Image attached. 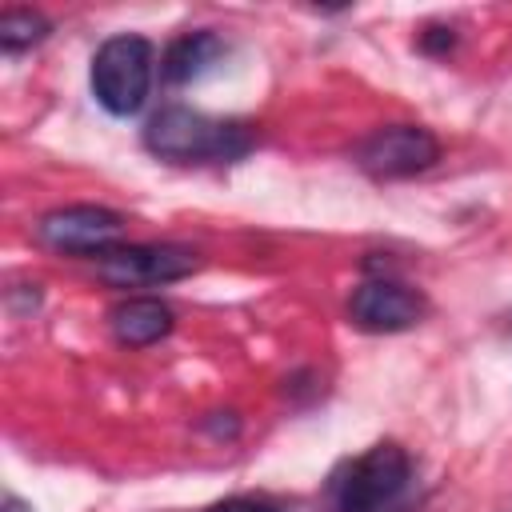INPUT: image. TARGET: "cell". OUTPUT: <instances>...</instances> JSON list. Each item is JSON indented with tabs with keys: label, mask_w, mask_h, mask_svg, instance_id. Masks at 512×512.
Segmentation results:
<instances>
[{
	"label": "cell",
	"mask_w": 512,
	"mask_h": 512,
	"mask_svg": "<svg viewBox=\"0 0 512 512\" xmlns=\"http://www.w3.org/2000/svg\"><path fill=\"white\" fill-rule=\"evenodd\" d=\"M332 512H416V464L396 440L360 452L332 480Z\"/></svg>",
	"instance_id": "obj_1"
},
{
	"label": "cell",
	"mask_w": 512,
	"mask_h": 512,
	"mask_svg": "<svg viewBox=\"0 0 512 512\" xmlns=\"http://www.w3.org/2000/svg\"><path fill=\"white\" fill-rule=\"evenodd\" d=\"M144 144L152 156L172 164H228L252 148V128L240 120H212L192 108H160L148 128Z\"/></svg>",
	"instance_id": "obj_2"
},
{
	"label": "cell",
	"mask_w": 512,
	"mask_h": 512,
	"mask_svg": "<svg viewBox=\"0 0 512 512\" xmlns=\"http://www.w3.org/2000/svg\"><path fill=\"white\" fill-rule=\"evenodd\" d=\"M152 88V44L144 36H112L92 56V96L112 116H132L144 108Z\"/></svg>",
	"instance_id": "obj_3"
},
{
	"label": "cell",
	"mask_w": 512,
	"mask_h": 512,
	"mask_svg": "<svg viewBox=\"0 0 512 512\" xmlns=\"http://www.w3.org/2000/svg\"><path fill=\"white\" fill-rule=\"evenodd\" d=\"M440 160V140L420 124H388L376 128L360 148L356 164L376 180H404Z\"/></svg>",
	"instance_id": "obj_4"
},
{
	"label": "cell",
	"mask_w": 512,
	"mask_h": 512,
	"mask_svg": "<svg viewBox=\"0 0 512 512\" xmlns=\"http://www.w3.org/2000/svg\"><path fill=\"white\" fill-rule=\"evenodd\" d=\"M124 232V220L112 208H96V204H72V208H56L48 216H40L36 236L40 244H48L52 252H92L104 256Z\"/></svg>",
	"instance_id": "obj_5"
},
{
	"label": "cell",
	"mask_w": 512,
	"mask_h": 512,
	"mask_svg": "<svg viewBox=\"0 0 512 512\" xmlns=\"http://www.w3.org/2000/svg\"><path fill=\"white\" fill-rule=\"evenodd\" d=\"M192 268H196V252L180 244H128V248H108L100 256V276L116 288L168 284L188 276Z\"/></svg>",
	"instance_id": "obj_6"
},
{
	"label": "cell",
	"mask_w": 512,
	"mask_h": 512,
	"mask_svg": "<svg viewBox=\"0 0 512 512\" xmlns=\"http://www.w3.org/2000/svg\"><path fill=\"white\" fill-rule=\"evenodd\" d=\"M424 308H428L424 296L392 276L364 280L348 300V316L364 332H404V328L420 324Z\"/></svg>",
	"instance_id": "obj_7"
},
{
	"label": "cell",
	"mask_w": 512,
	"mask_h": 512,
	"mask_svg": "<svg viewBox=\"0 0 512 512\" xmlns=\"http://www.w3.org/2000/svg\"><path fill=\"white\" fill-rule=\"evenodd\" d=\"M112 332L120 344H132V348L156 344L160 336L172 332V308L156 296H128L124 304L112 308Z\"/></svg>",
	"instance_id": "obj_8"
},
{
	"label": "cell",
	"mask_w": 512,
	"mask_h": 512,
	"mask_svg": "<svg viewBox=\"0 0 512 512\" xmlns=\"http://www.w3.org/2000/svg\"><path fill=\"white\" fill-rule=\"evenodd\" d=\"M220 56H224V40L216 32H184L168 44V52L160 60V72H164L168 84H192L204 72H212Z\"/></svg>",
	"instance_id": "obj_9"
},
{
	"label": "cell",
	"mask_w": 512,
	"mask_h": 512,
	"mask_svg": "<svg viewBox=\"0 0 512 512\" xmlns=\"http://www.w3.org/2000/svg\"><path fill=\"white\" fill-rule=\"evenodd\" d=\"M48 32H52V24L32 8H8L0 16V48L4 52H24V48L40 44Z\"/></svg>",
	"instance_id": "obj_10"
},
{
	"label": "cell",
	"mask_w": 512,
	"mask_h": 512,
	"mask_svg": "<svg viewBox=\"0 0 512 512\" xmlns=\"http://www.w3.org/2000/svg\"><path fill=\"white\" fill-rule=\"evenodd\" d=\"M208 512H288V508L268 500V496H228V500L212 504Z\"/></svg>",
	"instance_id": "obj_11"
},
{
	"label": "cell",
	"mask_w": 512,
	"mask_h": 512,
	"mask_svg": "<svg viewBox=\"0 0 512 512\" xmlns=\"http://www.w3.org/2000/svg\"><path fill=\"white\" fill-rule=\"evenodd\" d=\"M452 44H456L452 28H428V32L420 36V48H424V52H448Z\"/></svg>",
	"instance_id": "obj_12"
},
{
	"label": "cell",
	"mask_w": 512,
	"mask_h": 512,
	"mask_svg": "<svg viewBox=\"0 0 512 512\" xmlns=\"http://www.w3.org/2000/svg\"><path fill=\"white\" fill-rule=\"evenodd\" d=\"M4 512H32V508H28V504H20L16 496H8V500H4Z\"/></svg>",
	"instance_id": "obj_13"
}]
</instances>
